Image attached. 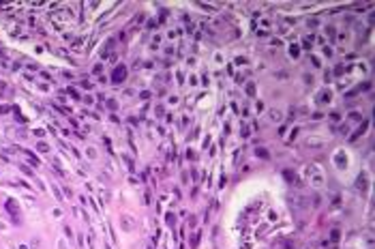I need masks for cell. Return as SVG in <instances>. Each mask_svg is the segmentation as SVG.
<instances>
[{"instance_id": "6da1fadb", "label": "cell", "mask_w": 375, "mask_h": 249, "mask_svg": "<svg viewBox=\"0 0 375 249\" xmlns=\"http://www.w3.org/2000/svg\"><path fill=\"white\" fill-rule=\"evenodd\" d=\"M124 78H127V67H116V71H114V82H124Z\"/></svg>"}, {"instance_id": "7a4b0ae2", "label": "cell", "mask_w": 375, "mask_h": 249, "mask_svg": "<svg viewBox=\"0 0 375 249\" xmlns=\"http://www.w3.org/2000/svg\"><path fill=\"white\" fill-rule=\"evenodd\" d=\"M7 208H9L11 213H17V208H15V204H13V202H7Z\"/></svg>"}]
</instances>
